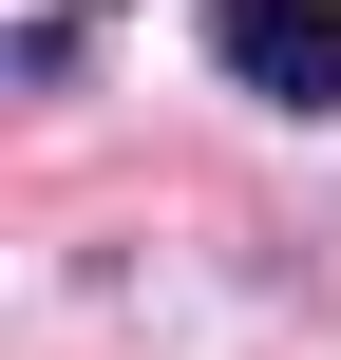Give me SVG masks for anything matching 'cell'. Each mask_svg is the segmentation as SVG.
I'll return each mask as SVG.
<instances>
[{
  "label": "cell",
  "instance_id": "1",
  "mask_svg": "<svg viewBox=\"0 0 341 360\" xmlns=\"http://www.w3.org/2000/svg\"><path fill=\"white\" fill-rule=\"evenodd\" d=\"M209 57L266 114H341V0H209Z\"/></svg>",
  "mask_w": 341,
  "mask_h": 360
}]
</instances>
